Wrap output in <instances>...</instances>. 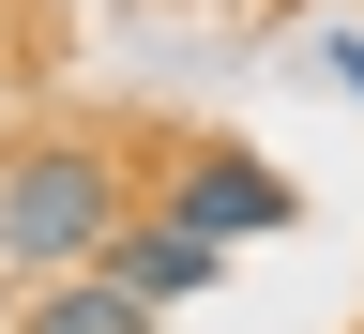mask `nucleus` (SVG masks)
Wrapping results in <instances>:
<instances>
[{
    "label": "nucleus",
    "mask_w": 364,
    "mask_h": 334,
    "mask_svg": "<svg viewBox=\"0 0 364 334\" xmlns=\"http://www.w3.org/2000/svg\"><path fill=\"white\" fill-rule=\"evenodd\" d=\"M91 273H107L122 304H152V319H167V304H198L213 273H228V244H213V228H182V213H136V228H122Z\"/></svg>",
    "instance_id": "nucleus-3"
},
{
    "label": "nucleus",
    "mask_w": 364,
    "mask_h": 334,
    "mask_svg": "<svg viewBox=\"0 0 364 334\" xmlns=\"http://www.w3.org/2000/svg\"><path fill=\"white\" fill-rule=\"evenodd\" d=\"M16 334H152V304H122L107 273H46V289L16 304Z\"/></svg>",
    "instance_id": "nucleus-4"
},
{
    "label": "nucleus",
    "mask_w": 364,
    "mask_h": 334,
    "mask_svg": "<svg viewBox=\"0 0 364 334\" xmlns=\"http://www.w3.org/2000/svg\"><path fill=\"white\" fill-rule=\"evenodd\" d=\"M122 228H136L122 213V167L91 152V137H46V152L0 167V259H16L31 289H46V273H91Z\"/></svg>",
    "instance_id": "nucleus-1"
},
{
    "label": "nucleus",
    "mask_w": 364,
    "mask_h": 334,
    "mask_svg": "<svg viewBox=\"0 0 364 334\" xmlns=\"http://www.w3.org/2000/svg\"><path fill=\"white\" fill-rule=\"evenodd\" d=\"M318 61H334V76H349V91H364V31H318Z\"/></svg>",
    "instance_id": "nucleus-5"
},
{
    "label": "nucleus",
    "mask_w": 364,
    "mask_h": 334,
    "mask_svg": "<svg viewBox=\"0 0 364 334\" xmlns=\"http://www.w3.org/2000/svg\"><path fill=\"white\" fill-rule=\"evenodd\" d=\"M167 213H182V228H213V244H273V228L304 213V182H289V167H258V152H228V137H213V152H182V182H167Z\"/></svg>",
    "instance_id": "nucleus-2"
}]
</instances>
